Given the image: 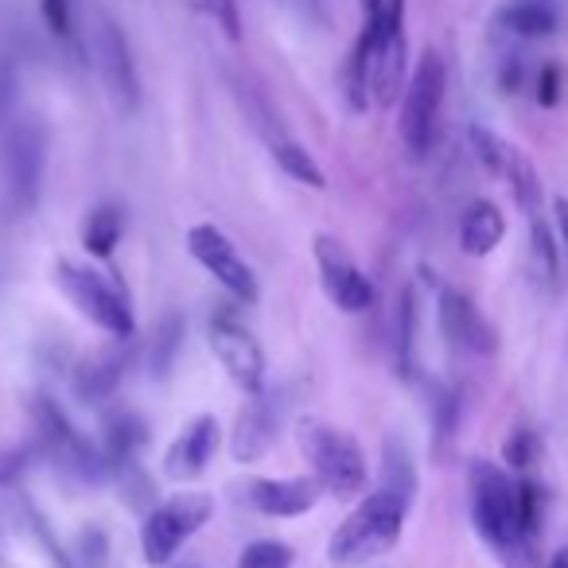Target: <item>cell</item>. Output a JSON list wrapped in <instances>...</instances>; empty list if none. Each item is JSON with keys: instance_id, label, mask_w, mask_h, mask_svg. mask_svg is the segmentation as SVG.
Wrapping results in <instances>:
<instances>
[{"instance_id": "44dd1931", "label": "cell", "mask_w": 568, "mask_h": 568, "mask_svg": "<svg viewBox=\"0 0 568 568\" xmlns=\"http://www.w3.org/2000/svg\"><path fill=\"white\" fill-rule=\"evenodd\" d=\"M495 24L521 40H541L557 32V9L549 0H510L495 12Z\"/></svg>"}, {"instance_id": "4316f807", "label": "cell", "mask_w": 568, "mask_h": 568, "mask_svg": "<svg viewBox=\"0 0 568 568\" xmlns=\"http://www.w3.org/2000/svg\"><path fill=\"white\" fill-rule=\"evenodd\" d=\"M467 136H471V149H475V156L483 160V168H490V172L503 175L506 160H510V144H506L503 136L490 133V129H483V125H471V129H467Z\"/></svg>"}, {"instance_id": "d4e9b609", "label": "cell", "mask_w": 568, "mask_h": 568, "mask_svg": "<svg viewBox=\"0 0 568 568\" xmlns=\"http://www.w3.org/2000/svg\"><path fill=\"white\" fill-rule=\"evenodd\" d=\"M183 343V320L180 316H164L152 335V347H149V374L152 378H168L175 363V351Z\"/></svg>"}, {"instance_id": "e0dca14e", "label": "cell", "mask_w": 568, "mask_h": 568, "mask_svg": "<svg viewBox=\"0 0 568 568\" xmlns=\"http://www.w3.org/2000/svg\"><path fill=\"white\" fill-rule=\"evenodd\" d=\"M129 358H133V355H129L125 343H118V347L98 351V355L82 358V363L74 366V374H71V394L79 397L82 405L110 402V397L118 394L121 378H125Z\"/></svg>"}, {"instance_id": "52a82bcc", "label": "cell", "mask_w": 568, "mask_h": 568, "mask_svg": "<svg viewBox=\"0 0 568 568\" xmlns=\"http://www.w3.org/2000/svg\"><path fill=\"white\" fill-rule=\"evenodd\" d=\"M214 514V498L199 495V490H187V495H175L168 503H160L156 510H149L141 529V552L149 565H168V560L180 552V545L187 541L191 534L211 521Z\"/></svg>"}, {"instance_id": "f35d334b", "label": "cell", "mask_w": 568, "mask_h": 568, "mask_svg": "<svg viewBox=\"0 0 568 568\" xmlns=\"http://www.w3.org/2000/svg\"><path fill=\"white\" fill-rule=\"evenodd\" d=\"M549 568H568V549H560L557 557L549 560Z\"/></svg>"}, {"instance_id": "3957f363", "label": "cell", "mask_w": 568, "mask_h": 568, "mask_svg": "<svg viewBox=\"0 0 568 568\" xmlns=\"http://www.w3.org/2000/svg\"><path fill=\"white\" fill-rule=\"evenodd\" d=\"M0 168H4V199L12 214H32L43 191V172H48V125L40 118H20L4 125Z\"/></svg>"}, {"instance_id": "8d00e7d4", "label": "cell", "mask_w": 568, "mask_h": 568, "mask_svg": "<svg viewBox=\"0 0 568 568\" xmlns=\"http://www.w3.org/2000/svg\"><path fill=\"white\" fill-rule=\"evenodd\" d=\"M284 4L308 20H324V0H284Z\"/></svg>"}, {"instance_id": "f1b7e54d", "label": "cell", "mask_w": 568, "mask_h": 568, "mask_svg": "<svg viewBox=\"0 0 568 568\" xmlns=\"http://www.w3.org/2000/svg\"><path fill=\"white\" fill-rule=\"evenodd\" d=\"M288 565H293V549L284 541H253L237 557V568H288Z\"/></svg>"}, {"instance_id": "603a6c76", "label": "cell", "mask_w": 568, "mask_h": 568, "mask_svg": "<svg viewBox=\"0 0 568 568\" xmlns=\"http://www.w3.org/2000/svg\"><path fill=\"white\" fill-rule=\"evenodd\" d=\"M273 160L281 164L284 175H293L296 183H304V187L312 191H324L327 187V175L324 168L316 164V156H312L304 144L296 141H273Z\"/></svg>"}, {"instance_id": "ba28073f", "label": "cell", "mask_w": 568, "mask_h": 568, "mask_svg": "<svg viewBox=\"0 0 568 568\" xmlns=\"http://www.w3.org/2000/svg\"><path fill=\"white\" fill-rule=\"evenodd\" d=\"M444 90H448L444 59L436 55V51H428V55H420L417 71H413L409 87H405V102H402V141L413 156H425V152L433 149Z\"/></svg>"}, {"instance_id": "8fae6325", "label": "cell", "mask_w": 568, "mask_h": 568, "mask_svg": "<svg viewBox=\"0 0 568 568\" xmlns=\"http://www.w3.org/2000/svg\"><path fill=\"white\" fill-rule=\"evenodd\" d=\"M206 335H211L214 358L234 378V386H242L245 394H261V386H265V351H261V343L234 316H214Z\"/></svg>"}, {"instance_id": "ffe728a7", "label": "cell", "mask_w": 568, "mask_h": 568, "mask_svg": "<svg viewBox=\"0 0 568 568\" xmlns=\"http://www.w3.org/2000/svg\"><path fill=\"white\" fill-rule=\"evenodd\" d=\"M503 237H506L503 211L490 199H475L464 211V219H459V250L467 257H487V253H495L503 245Z\"/></svg>"}, {"instance_id": "5bb4252c", "label": "cell", "mask_w": 568, "mask_h": 568, "mask_svg": "<svg viewBox=\"0 0 568 568\" xmlns=\"http://www.w3.org/2000/svg\"><path fill=\"white\" fill-rule=\"evenodd\" d=\"M405 63H409V43H405V0L394 9L386 36H382L378 51L371 59V71H366V87L378 105H394L397 94L405 87Z\"/></svg>"}, {"instance_id": "7c38bea8", "label": "cell", "mask_w": 568, "mask_h": 568, "mask_svg": "<svg viewBox=\"0 0 568 568\" xmlns=\"http://www.w3.org/2000/svg\"><path fill=\"white\" fill-rule=\"evenodd\" d=\"M98 67H102L110 102L121 113H136V105H141V74H136L129 36L110 17H102V24H98Z\"/></svg>"}, {"instance_id": "6da1fadb", "label": "cell", "mask_w": 568, "mask_h": 568, "mask_svg": "<svg viewBox=\"0 0 568 568\" xmlns=\"http://www.w3.org/2000/svg\"><path fill=\"white\" fill-rule=\"evenodd\" d=\"M409 518V498L397 495L389 487H378L374 495H366L358 503V510H351V518L332 534L327 545V560L339 568H358L378 560L382 552H389L397 545Z\"/></svg>"}, {"instance_id": "d590c367", "label": "cell", "mask_w": 568, "mask_h": 568, "mask_svg": "<svg viewBox=\"0 0 568 568\" xmlns=\"http://www.w3.org/2000/svg\"><path fill=\"white\" fill-rule=\"evenodd\" d=\"M537 102L541 105H557L560 102V67L545 63L537 74Z\"/></svg>"}, {"instance_id": "836d02e7", "label": "cell", "mask_w": 568, "mask_h": 568, "mask_svg": "<svg viewBox=\"0 0 568 568\" xmlns=\"http://www.w3.org/2000/svg\"><path fill=\"white\" fill-rule=\"evenodd\" d=\"M537 487L534 483H518V521H521V537H526V545H529V537L537 534Z\"/></svg>"}, {"instance_id": "9a60e30c", "label": "cell", "mask_w": 568, "mask_h": 568, "mask_svg": "<svg viewBox=\"0 0 568 568\" xmlns=\"http://www.w3.org/2000/svg\"><path fill=\"white\" fill-rule=\"evenodd\" d=\"M281 417H284L281 397L276 394H253V402L237 413L234 440H230V452H234L237 464H257V459L273 448L276 433H281Z\"/></svg>"}, {"instance_id": "9c48e42d", "label": "cell", "mask_w": 568, "mask_h": 568, "mask_svg": "<svg viewBox=\"0 0 568 568\" xmlns=\"http://www.w3.org/2000/svg\"><path fill=\"white\" fill-rule=\"evenodd\" d=\"M187 250H191V257H195L199 265H203L206 273H211L214 281L234 296V301L257 304V276H253V268L245 265L242 253L234 250V242H230L219 226H211V222L191 226L187 230Z\"/></svg>"}, {"instance_id": "4dcf8cb0", "label": "cell", "mask_w": 568, "mask_h": 568, "mask_svg": "<svg viewBox=\"0 0 568 568\" xmlns=\"http://www.w3.org/2000/svg\"><path fill=\"white\" fill-rule=\"evenodd\" d=\"M203 9L230 43H242V12H237V0H203Z\"/></svg>"}, {"instance_id": "5b68a950", "label": "cell", "mask_w": 568, "mask_h": 568, "mask_svg": "<svg viewBox=\"0 0 568 568\" xmlns=\"http://www.w3.org/2000/svg\"><path fill=\"white\" fill-rule=\"evenodd\" d=\"M55 281L90 324H98L105 335H113V339H121V343L133 339L136 320H133V308H129V296L121 293L110 276L90 265H79V261H59Z\"/></svg>"}, {"instance_id": "2e32d148", "label": "cell", "mask_w": 568, "mask_h": 568, "mask_svg": "<svg viewBox=\"0 0 568 568\" xmlns=\"http://www.w3.org/2000/svg\"><path fill=\"white\" fill-rule=\"evenodd\" d=\"M324 487L316 475H296V479H253L245 487V503L268 518H301L320 503Z\"/></svg>"}, {"instance_id": "83f0119b", "label": "cell", "mask_w": 568, "mask_h": 568, "mask_svg": "<svg viewBox=\"0 0 568 568\" xmlns=\"http://www.w3.org/2000/svg\"><path fill=\"white\" fill-rule=\"evenodd\" d=\"M529 237H534V261H537V268H541V276L549 281V288H557L560 261H557V245H552V234H549V226L541 222V214H537V219H529Z\"/></svg>"}, {"instance_id": "7402d4cb", "label": "cell", "mask_w": 568, "mask_h": 568, "mask_svg": "<svg viewBox=\"0 0 568 568\" xmlns=\"http://www.w3.org/2000/svg\"><path fill=\"white\" fill-rule=\"evenodd\" d=\"M121 234H125V211H121L118 203L94 206V211L87 214V222H82V245H87L94 257H110L113 245L121 242Z\"/></svg>"}, {"instance_id": "30bf717a", "label": "cell", "mask_w": 568, "mask_h": 568, "mask_svg": "<svg viewBox=\"0 0 568 568\" xmlns=\"http://www.w3.org/2000/svg\"><path fill=\"white\" fill-rule=\"evenodd\" d=\"M316 265H320V276H324V293L332 296L335 308L366 312L374 304L371 276L355 265V257H351L339 237H332V234L316 237Z\"/></svg>"}, {"instance_id": "d6a6232c", "label": "cell", "mask_w": 568, "mask_h": 568, "mask_svg": "<svg viewBox=\"0 0 568 568\" xmlns=\"http://www.w3.org/2000/svg\"><path fill=\"white\" fill-rule=\"evenodd\" d=\"M110 557V541H105V529H82L79 537V565L74 568H105Z\"/></svg>"}, {"instance_id": "f546056e", "label": "cell", "mask_w": 568, "mask_h": 568, "mask_svg": "<svg viewBox=\"0 0 568 568\" xmlns=\"http://www.w3.org/2000/svg\"><path fill=\"white\" fill-rule=\"evenodd\" d=\"M413 335H417V301H413V293H405L402 312H397V363L405 374L413 371V343H417Z\"/></svg>"}, {"instance_id": "7a4b0ae2", "label": "cell", "mask_w": 568, "mask_h": 568, "mask_svg": "<svg viewBox=\"0 0 568 568\" xmlns=\"http://www.w3.org/2000/svg\"><path fill=\"white\" fill-rule=\"evenodd\" d=\"M32 425H36V444L40 452L79 487H98V483L110 479V464H105L102 448L87 440L79 428L71 425L59 402L51 397H32Z\"/></svg>"}, {"instance_id": "484cf974", "label": "cell", "mask_w": 568, "mask_h": 568, "mask_svg": "<svg viewBox=\"0 0 568 568\" xmlns=\"http://www.w3.org/2000/svg\"><path fill=\"white\" fill-rule=\"evenodd\" d=\"M382 487L397 490L413 503V490H417V471H413L409 448L402 440H386V464H382Z\"/></svg>"}, {"instance_id": "cb8c5ba5", "label": "cell", "mask_w": 568, "mask_h": 568, "mask_svg": "<svg viewBox=\"0 0 568 568\" xmlns=\"http://www.w3.org/2000/svg\"><path fill=\"white\" fill-rule=\"evenodd\" d=\"M506 180H510V191L514 199H518V206L529 214V219H537L541 214V180H537L534 164L526 160V152H518L510 144V160H506Z\"/></svg>"}, {"instance_id": "ac0fdd59", "label": "cell", "mask_w": 568, "mask_h": 568, "mask_svg": "<svg viewBox=\"0 0 568 568\" xmlns=\"http://www.w3.org/2000/svg\"><path fill=\"white\" fill-rule=\"evenodd\" d=\"M214 448H219V420L214 417H195L183 436H175V444L164 456V475L175 483L199 479L206 471V464L214 459Z\"/></svg>"}, {"instance_id": "74e56055", "label": "cell", "mask_w": 568, "mask_h": 568, "mask_svg": "<svg viewBox=\"0 0 568 568\" xmlns=\"http://www.w3.org/2000/svg\"><path fill=\"white\" fill-rule=\"evenodd\" d=\"M552 211H557V230H560V242H565V253H568V199H557Z\"/></svg>"}, {"instance_id": "1f68e13d", "label": "cell", "mask_w": 568, "mask_h": 568, "mask_svg": "<svg viewBox=\"0 0 568 568\" xmlns=\"http://www.w3.org/2000/svg\"><path fill=\"white\" fill-rule=\"evenodd\" d=\"M40 12H43V24L55 40H71L74 36V12H71V0H40Z\"/></svg>"}, {"instance_id": "d6986e66", "label": "cell", "mask_w": 568, "mask_h": 568, "mask_svg": "<svg viewBox=\"0 0 568 568\" xmlns=\"http://www.w3.org/2000/svg\"><path fill=\"white\" fill-rule=\"evenodd\" d=\"M144 440H149V425L133 409L110 413L102 425V456L110 464V471L121 475L129 467H136V452L144 448Z\"/></svg>"}, {"instance_id": "4fadbf2b", "label": "cell", "mask_w": 568, "mask_h": 568, "mask_svg": "<svg viewBox=\"0 0 568 568\" xmlns=\"http://www.w3.org/2000/svg\"><path fill=\"white\" fill-rule=\"evenodd\" d=\"M440 332L452 347L467 351V355H495L498 347V335L490 327V320L459 288H440Z\"/></svg>"}, {"instance_id": "277c9868", "label": "cell", "mask_w": 568, "mask_h": 568, "mask_svg": "<svg viewBox=\"0 0 568 568\" xmlns=\"http://www.w3.org/2000/svg\"><path fill=\"white\" fill-rule=\"evenodd\" d=\"M301 452L308 456L316 483L335 498H351L366 487V456L351 433L324 420L308 417L301 420Z\"/></svg>"}, {"instance_id": "e575fe53", "label": "cell", "mask_w": 568, "mask_h": 568, "mask_svg": "<svg viewBox=\"0 0 568 568\" xmlns=\"http://www.w3.org/2000/svg\"><path fill=\"white\" fill-rule=\"evenodd\" d=\"M537 456V440L534 433H526V428H518V433L506 440V459H510L514 467H529Z\"/></svg>"}, {"instance_id": "8992f818", "label": "cell", "mask_w": 568, "mask_h": 568, "mask_svg": "<svg viewBox=\"0 0 568 568\" xmlns=\"http://www.w3.org/2000/svg\"><path fill=\"white\" fill-rule=\"evenodd\" d=\"M471 518L490 549L506 552V557L526 545L518 521V483H510L487 459L471 464Z\"/></svg>"}]
</instances>
